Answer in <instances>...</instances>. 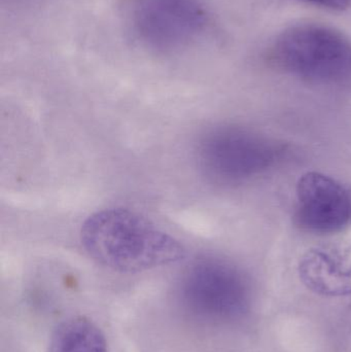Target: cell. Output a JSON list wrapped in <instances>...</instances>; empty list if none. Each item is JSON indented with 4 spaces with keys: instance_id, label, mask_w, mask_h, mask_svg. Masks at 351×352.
Returning a JSON list of instances; mask_svg holds the SVG:
<instances>
[{
    "instance_id": "6da1fadb",
    "label": "cell",
    "mask_w": 351,
    "mask_h": 352,
    "mask_svg": "<svg viewBox=\"0 0 351 352\" xmlns=\"http://www.w3.org/2000/svg\"><path fill=\"white\" fill-rule=\"evenodd\" d=\"M80 239L93 260L117 272H142L185 256L179 240L125 208L104 209L89 217Z\"/></svg>"
},
{
    "instance_id": "7a4b0ae2",
    "label": "cell",
    "mask_w": 351,
    "mask_h": 352,
    "mask_svg": "<svg viewBox=\"0 0 351 352\" xmlns=\"http://www.w3.org/2000/svg\"><path fill=\"white\" fill-rule=\"evenodd\" d=\"M270 57L280 69L308 84L351 85V41L332 27L317 23L290 27L276 38Z\"/></svg>"
},
{
    "instance_id": "3957f363",
    "label": "cell",
    "mask_w": 351,
    "mask_h": 352,
    "mask_svg": "<svg viewBox=\"0 0 351 352\" xmlns=\"http://www.w3.org/2000/svg\"><path fill=\"white\" fill-rule=\"evenodd\" d=\"M286 146L234 124L208 129L197 144L198 166L210 182L237 186L273 169L286 158Z\"/></svg>"
},
{
    "instance_id": "277c9868",
    "label": "cell",
    "mask_w": 351,
    "mask_h": 352,
    "mask_svg": "<svg viewBox=\"0 0 351 352\" xmlns=\"http://www.w3.org/2000/svg\"><path fill=\"white\" fill-rule=\"evenodd\" d=\"M181 309L193 320L225 324L238 320L251 306L249 278L234 263L206 256L192 263L177 287Z\"/></svg>"
},
{
    "instance_id": "5b68a950",
    "label": "cell",
    "mask_w": 351,
    "mask_h": 352,
    "mask_svg": "<svg viewBox=\"0 0 351 352\" xmlns=\"http://www.w3.org/2000/svg\"><path fill=\"white\" fill-rule=\"evenodd\" d=\"M130 21L142 45L171 53L197 41L205 31L208 16L200 0H132Z\"/></svg>"
},
{
    "instance_id": "8992f818",
    "label": "cell",
    "mask_w": 351,
    "mask_h": 352,
    "mask_svg": "<svg viewBox=\"0 0 351 352\" xmlns=\"http://www.w3.org/2000/svg\"><path fill=\"white\" fill-rule=\"evenodd\" d=\"M294 223L305 233L332 235L351 226V190L331 176L307 173L296 186Z\"/></svg>"
},
{
    "instance_id": "52a82bcc",
    "label": "cell",
    "mask_w": 351,
    "mask_h": 352,
    "mask_svg": "<svg viewBox=\"0 0 351 352\" xmlns=\"http://www.w3.org/2000/svg\"><path fill=\"white\" fill-rule=\"evenodd\" d=\"M301 277L317 293L327 296L351 293V246L313 250L300 265Z\"/></svg>"
},
{
    "instance_id": "ba28073f",
    "label": "cell",
    "mask_w": 351,
    "mask_h": 352,
    "mask_svg": "<svg viewBox=\"0 0 351 352\" xmlns=\"http://www.w3.org/2000/svg\"><path fill=\"white\" fill-rule=\"evenodd\" d=\"M49 352H109L98 326L84 316L62 322L54 331Z\"/></svg>"
},
{
    "instance_id": "9c48e42d",
    "label": "cell",
    "mask_w": 351,
    "mask_h": 352,
    "mask_svg": "<svg viewBox=\"0 0 351 352\" xmlns=\"http://www.w3.org/2000/svg\"><path fill=\"white\" fill-rule=\"evenodd\" d=\"M308 3L333 10H343L351 4V0H303Z\"/></svg>"
}]
</instances>
